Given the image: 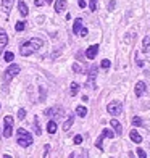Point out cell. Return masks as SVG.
I'll list each match as a JSON object with an SVG mask.
<instances>
[{"instance_id":"19","label":"cell","mask_w":150,"mask_h":158,"mask_svg":"<svg viewBox=\"0 0 150 158\" xmlns=\"http://www.w3.org/2000/svg\"><path fill=\"white\" fill-rule=\"evenodd\" d=\"M76 114H77L79 118H84L85 114H87V108H85V106H82V105L76 106Z\"/></svg>"},{"instance_id":"34","label":"cell","mask_w":150,"mask_h":158,"mask_svg":"<svg viewBox=\"0 0 150 158\" xmlns=\"http://www.w3.org/2000/svg\"><path fill=\"white\" fill-rule=\"evenodd\" d=\"M87 34H89V29H87V27H81V31H79V35H81V37H85Z\"/></svg>"},{"instance_id":"15","label":"cell","mask_w":150,"mask_h":158,"mask_svg":"<svg viewBox=\"0 0 150 158\" xmlns=\"http://www.w3.org/2000/svg\"><path fill=\"white\" fill-rule=\"evenodd\" d=\"M47 131H48V134H55L56 132V121L55 119H50L47 123Z\"/></svg>"},{"instance_id":"7","label":"cell","mask_w":150,"mask_h":158,"mask_svg":"<svg viewBox=\"0 0 150 158\" xmlns=\"http://www.w3.org/2000/svg\"><path fill=\"white\" fill-rule=\"evenodd\" d=\"M97 66H90V71H89V79H87V82H85V85L90 89H94L95 87V77H97Z\"/></svg>"},{"instance_id":"12","label":"cell","mask_w":150,"mask_h":158,"mask_svg":"<svg viewBox=\"0 0 150 158\" xmlns=\"http://www.w3.org/2000/svg\"><path fill=\"white\" fill-rule=\"evenodd\" d=\"M65 8H66V0H56L55 2V11L56 13H61Z\"/></svg>"},{"instance_id":"9","label":"cell","mask_w":150,"mask_h":158,"mask_svg":"<svg viewBox=\"0 0 150 158\" xmlns=\"http://www.w3.org/2000/svg\"><path fill=\"white\" fill-rule=\"evenodd\" d=\"M6 44H8V35H6V32L0 27V53L3 52V48L6 47Z\"/></svg>"},{"instance_id":"20","label":"cell","mask_w":150,"mask_h":158,"mask_svg":"<svg viewBox=\"0 0 150 158\" xmlns=\"http://www.w3.org/2000/svg\"><path fill=\"white\" fill-rule=\"evenodd\" d=\"M77 92H79V84H77V82H71V85H69V94L74 97Z\"/></svg>"},{"instance_id":"3","label":"cell","mask_w":150,"mask_h":158,"mask_svg":"<svg viewBox=\"0 0 150 158\" xmlns=\"http://www.w3.org/2000/svg\"><path fill=\"white\" fill-rule=\"evenodd\" d=\"M106 110L111 116H118V114L123 113V105H121V102H110L106 105Z\"/></svg>"},{"instance_id":"4","label":"cell","mask_w":150,"mask_h":158,"mask_svg":"<svg viewBox=\"0 0 150 158\" xmlns=\"http://www.w3.org/2000/svg\"><path fill=\"white\" fill-rule=\"evenodd\" d=\"M19 71H21L19 64H16V63L10 64V66L6 68V71H5V79H6V81H10V79H13L16 74H19Z\"/></svg>"},{"instance_id":"8","label":"cell","mask_w":150,"mask_h":158,"mask_svg":"<svg viewBox=\"0 0 150 158\" xmlns=\"http://www.w3.org/2000/svg\"><path fill=\"white\" fill-rule=\"evenodd\" d=\"M98 45L97 44H94V45H90L87 50H85V56H87V58L89 60H94L95 58V56H97V53H98Z\"/></svg>"},{"instance_id":"5","label":"cell","mask_w":150,"mask_h":158,"mask_svg":"<svg viewBox=\"0 0 150 158\" xmlns=\"http://www.w3.org/2000/svg\"><path fill=\"white\" fill-rule=\"evenodd\" d=\"M11 132H13V118L5 116L3 118V135L5 137H11Z\"/></svg>"},{"instance_id":"37","label":"cell","mask_w":150,"mask_h":158,"mask_svg":"<svg viewBox=\"0 0 150 158\" xmlns=\"http://www.w3.org/2000/svg\"><path fill=\"white\" fill-rule=\"evenodd\" d=\"M48 152H50V145H48V143H45V147H44V156H48Z\"/></svg>"},{"instance_id":"27","label":"cell","mask_w":150,"mask_h":158,"mask_svg":"<svg viewBox=\"0 0 150 158\" xmlns=\"http://www.w3.org/2000/svg\"><path fill=\"white\" fill-rule=\"evenodd\" d=\"M24 27H26V23H24V21H18V23H16V26H15V29L19 32V31H23Z\"/></svg>"},{"instance_id":"36","label":"cell","mask_w":150,"mask_h":158,"mask_svg":"<svg viewBox=\"0 0 150 158\" xmlns=\"http://www.w3.org/2000/svg\"><path fill=\"white\" fill-rule=\"evenodd\" d=\"M115 6H116V2H115V0H111V2L108 3V10L113 11V10H115Z\"/></svg>"},{"instance_id":"18","label":"cell","mask_w":150,"mask_h":158,"mask_svg":"<svg viewBox=\"0 0 150 158\" xmlns=\"http://www.w3.org/2000/svg\"><path fill=\"white\" fill-rule=\"evenodd\" d=\"M13 6V0H2V8L5 13H8Z\"/></svg>"},{"instance_id":"24","label":"cell","mask_w":150,"mask_h":158,"mask_svg":"<svg viewBox=\"0 0 150 158\" xmlns=\"http://www.w3.org/2000/svg\"><path fill=\"white\" fill-rule=\"evenodd\" d=\"M142 45H144V52H150V37H145L144 42H142Z\"/></svg>"},{"instance_id":"11","label":"cell","mask_w":150,"mask_h":158,"mask_svg":"<svg viewBox=\"0 0 150 158\" xmlns=\"http://www.w3.org/2000/svg\"><path fill=\"white\" fill-rule=\"evenodd\" d=\"M110 126L115 129V132H116L118 135H121V132H123V127H121V123H119L118 119H111V121H110Z\"/></svg>"},{"instance_id":"40","label":"cell","mask_w":150,"mask_h":158,"mask_svg":"<svg viewBox=\"0 0 150 158\" xmlns=\"http://www.w3.org/2000/svg\"><path fill=\"white\" fill-rule=\"evenodd\" d=\"M44 2H45V3H52V2H53V0H44Z\"/></svg>"},{"instance_id":"33","label":"cell","mask_w":150,"mask_h":158,"mask_svg":"<svg viewBox=\"0 0 150 158\" xmlns=\"http://www.w3.org/2000/svg\"><path fill=\"white\" fill-rule=\"evenodd\" d=\"M135 153H137V156H140V158H145L147 156V153L142 148H137V150H135Z\"/></svg>"},{"instance_id":"6","label":"cell","mask_w":150,"mask_h":158,"mask_svg":"<svg viewBox=\"0 0 150 158\" xmlns=\"http://www.w3.org/2000/svg\"><path fill=\"white\" fill-rule=\"evenodd\" d=\"M44 114H47V116H55V119H61L65 116V111H63V108H60V106H55V108H47L44 111Z\"/></svg>"},{"instance_id":"22","label":"cell","mask_w":150,"mask_h":158,"mask_svg":"<svg viewBox=\"0 0 150 158\" xmlns=\"http://www.w3.org/2000/svg\"><path fill=\"white\" fill-rule=\"evenodd\" d=\"M39 92H40V97H39V102H45V95H47V90L44 85H40L39 87Z\"/></svg>"},{"instance_id":"25","label":"cell","mask_w":150,"mask_h":158,"mask_svg":"<svg viewBox=\"0 0 150 158\" xmlns=\"http://www.w3.org/2000/svg\"><path fill=\"white\" fill-rule=\"evenodd\" d=\"M132 126H134V127L142 126V118H140V116H134V118H132Z\"/></svg>"},{"instance_id":"35","label":"cell","mask_w":150,"mask_h":158,"mask_svg":"<svg viewBox=\"0 0 150 158\" xmlns=\"http://www.w3.org/2000/svg\"><path fill=\"white\" fill-rule=\"evenodd\" d=\"M73 71H74V73H82V68H81L77 63H74V64H73Z\"/></svg>"},{"instance_id":"30","label":"cell","mask_w":150,"mask_h":158,"mask_svg":"<svg viewBox=\"0 0 150 158\" xmlns=\"http://www.w3.org/2000/svg\"><path fill=\"white\" fill-rule=\"evenodd\" d=\"M82 140H84V139H82V135H81V134H77V135H74V137H73V142L76 143V145L82 143Z\"/></svg>"},{"instance_id":"2","label":"cell","mask_w":150,"mask_h":158,"mask_svg":"<svg viewBox=\"0 0 150 158\" xmlns=\"http://www.w3.org/2000/svg\"><path fill=\"white\" fill-rule=\"evenodd\" d=\"M32 135H31V132H27L26 129H23V127H19L18 129V145H21V147H29L31 143H32Z\"/></svg>"},{"instance_id":"38","label":"cell","mask_w":150,"mask_h":158,"mask_svg":"<svg viewBox=\"0 0 150 158\" xmlns=\"http://www.w3.org/2000/svg\"><path fill=\"white\" fill-rule=\"evenodd\" d=\"M44 3H45L44 0H35V2H34V5H35V6H42Z\"/></svg>"},{"instance_id":"14","label":"cell","mask_w":150,"mask_h":158,"mask_svg":"<svg viewBox=\"0 0 150 158\" xmlns=\"http://www.w3.org/2000/svg\"><path fill=\"white\" fill-rule=\"evenodd\" d=\"M129 137H131V140L132 142H135V143H140L142 142V137H140V134L135 131V129H132V131L129 132Z\"/></svg>"},{"instance_id":"16","label":"cell","mask_w":150,"mask_h":158,"mask_svg":"<svg viewBox=\"0 0 150 158\" xmlns=\"http://www.w3.org/2000/svg\"><path fill=\"white\" fill-rule=\"evenodd\" d=\"M73 123H74V116L71 114V116H68V119L63 123V131H69L71 129V126H73Z\"/></svg>"},{"instance_id":"17","label":"cell","mask_w":150,"mask_h":158,"mask_svg":"<svg viewBox=\"0 0 150 158\" xmlns=\"http://www.w3.org/2000/svg\"><path fill=\"white\" fill-rule=\"evenodd\" d=\"M81 27H82V19L77 18V19L74 21V24H73V32L77 35V34H79V31H81Z\"/></svg>"},{"instance_id":"31","label":"cell","mask_w":150,"mask_h":158,"mask_svg":"<svg viewBox=\"0 0 150 158\" xmlns=\"http://www.w3.org/2000/svg\"><path fill=\"white\" fill-rule=\"evenodd\" d=\"M13 58H15L13 52H6V53H5V61H13Z\"/></svg>"},{"instance_id":"1","label":"cell","mask_w":150,"mask_h":158,"mask_svg":"<svg viewBox=\"0 0 150 158\" xmlns=\"http://www.w3.org/2000/svg\"><path fill=\"white\" fill-rule=\"evenodd\" d=\"M42 47H44V40L39 39V37H32L31 40H27V42H24V44L21 45L19 53L23 56H29L34 52H37L39 48H42Z\"/></svg>"},{"instance_id":"23","label":"cell","mask_w":150,"mask_h":158,"mask_svg":"<svg viewBox=\"0 0 150 158\" xmlns=\"http://www.w3.org/2000/svg\"><path fill=\"white\" fill-rule=\"evenodd\" d=\"M32 129H34V132L37 134V135H40V126H39V119H37V116H35V119H34V126H32Z\"/></svg>"},{"instance_id":"29","label":"cell","mask_w":150,"mask_h":158,"mask_svg":"<svg viewBox=\"0 0 150 158\" xmlns=\"http://www.w3.org/2000/svg\"><path fill=\"white\" fill-rule=\"evenodd\" d=\"M100 66H102L103 69H108V68L111 66V61H110V60H106V58H105V60H102V64H100Z\"/></svg>"},{"instance_id":"32","label":"cell","mask_w":150,"mask_h":158,"mask_svg":"<svg viewBox=\"0 0 150 158\" xmlns=\"http://www.w3.org/2000/svg\"><path fill=\"white\" fill-rule=\"evenodd\" d=\"M26 118V110L24 108H19V111H18V119H24Z\"/></svg>"},{"instance_id":"26","label":"cell","mask_w":150,"mask_h":158,"mask_svg":"<svg viewBox=\"0 0 150 158\" xmlns=\"http://www.w3.org/2000/svg\"><path fill=\"white\" fill-rule=\"evenodd\" d=\"M95 147L98 148V150H103V137L100 135V137L95 140Z\"/></svg>"},{"instance_id":"39","label":"cell","mask_w":150,"mask_h":158,"mask_svg":"<svg viewBox=\"0 0 150 158\" xmlns=\"http://www.w3.org/2000/svg\"><path fill=\"white\" fill-rule=\"evenodd\" d=\"M77 2H79V6H81V8H84V6H85V2H84V0H77Z\"/></svg>"},{"instance_id":"13","label":"cell","mask_w":150,"mask_h":158,"mask_svg":"<svg viewBox=\"0 0 150 158\" xmlns=\"http://www.w3.org/2000/svg\"><path fill=\"white\" fill-rule=\"evenodd\" d=\"M18 10H19V15L21 16H26L27 13H29V10H27V5L21 0V2H18Z\"/></svg>"},{"instance_id":"21","label":"cell","mask_w":150,"mask_h":158,"mask_svg":"<svg viewBox=\"0 0 150 158\" xmlns=\"http://www.w3.org/2000/svg\"><path fill=\"white\" fill-rule=\"evenodd\" d=\"M100 135H102L103 139H105V137L113 139V137H115V132H113V131H110V129H103V131H102V134H100Z\"/></svg>"},{"instance_id":"28","label":"cell","mask_w":150,"mask_h":158,"mask_svg":"<svg viewBox=\"0 0 150 158\" xmlns=\"http://www.w3.org/2000/svg\"><path fill=\"white\" fill-rule=\"evenodd\" d=\"M89 10L95 11L97 10V0H89Z\"/></svg>"},{"instance_id":"10","label":"cell","mask_w":150,"mask_h":158,"mask_svg":"<svg viewBox=\"0 0 150 158\" xmlns=\"http://www.w3.org/2000/svg\"><path fill=\"white\" fill-rule=\"evenodd\" d=\"M145 87H147L145 82H144V81H139L137 84H135V87H134L135 95H137V97H142V95L145 94Z\"/></svg>"}]
</instances>
